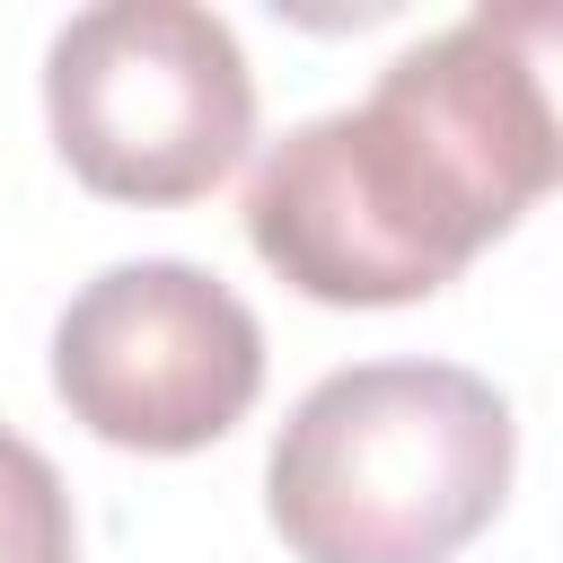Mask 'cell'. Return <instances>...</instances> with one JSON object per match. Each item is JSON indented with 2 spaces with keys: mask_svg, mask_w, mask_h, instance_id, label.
<instances>
[{
  "mask_svg": "<svg viewBox=\"0 0 563 563\" xmlns=\"http://www.w3.org/2000/svg\"><path fill=\"white\" fill-rule=\"evenodd\" d=\"M510 405L457 361L317 378L264 457V510L299 563H449L510 493Z\"/></svg>",
  "mask_w": 563,
  "mask_h": 563,
  "instance_id": "obj_2",
  "label": "cell"
},
{
  "mask_svg": "<svg viewBox=\"0 0 563 563\" xmlns=\"http://www.w3.org/2000/svg\"><path fill=\"white\" fill-rule=\"evenodd\" d=\"M545 185V106L484 9L405 44L361 106L290 123L255 185V255L325 308H405L449 290Z\"/></svg>",
  "mask_w": 563,
  "mask_h": 563,
  "instance_id": "obj_1",
  "label": "cell"
},
{
  "mask_svg": "<svg viewBox=\"0 0 563 563\" xmlns=\"http://www.w3.org/2000/svg\"><path fill=\"white\" fill-rule=\"evenodd\" d=\"M44 114L106 202H194L255 141V70L194 0H97L44 53Z\"/></svg>",
  "mask_w": 563,
  "mask_h": 563,
  "instance_id": "obj_3",
  "label": "cell"
},
{
  "mask_svg": "<svg viewBox=\"0 0 563 563\" xmlns=\"http://www.w3.org/2000/svg\"><path fill=\"white\" fill-rule=\"evenodd\" d=\"M0 563H79V519L35 440L0 422Z\"/></svg>",
  "mask_w": 563,
  "mask_h": 563,
  "instance_id": "obj_5",
  "label": "cell"
},
{
  "mask_svg": "<svg viewBox=\"0 0 563 563\" xmlns=\"http://www.w3.org/2000/svg\"><path fill=\"white\" fill-rule=\"evenodd\" d=\"M255 387H264L255 308L185 255L106 264L53 325V396L114 449L150 457L211 449L220 431L246 422Z\"/></svg>",
  "mask_w": 563,
  "mask_h": 563,
  "instance_id": "obj_4",
  "label": "cell"
},
{
  "mask_svg": "<svg viewBox=\"0 0 563 563\" xmlns=\"http://www.w3.org/2000/svg\"><path fill=\"white\" fill-rule=\"evenodd\" d=\"M484 18L501 26V44L519 53L537 106H545V132H554V158H563V0H484Z\"/></svg>",
  "mask_w": 563,
  "mask_h": 563,
  "instance_id": "obj_6",
  "label": "cell"
}]
</instances>
